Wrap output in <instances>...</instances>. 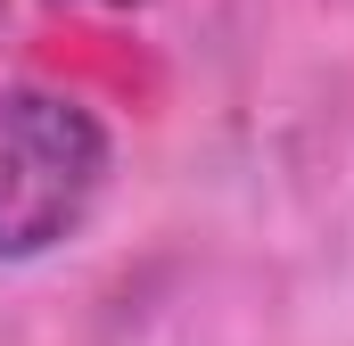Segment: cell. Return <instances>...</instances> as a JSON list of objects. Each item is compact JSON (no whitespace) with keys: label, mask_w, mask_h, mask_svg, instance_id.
I'll return each mask as SVG.
<instances>
[{"label":"cell","mask_w":354,"mask_h":346,"mask_svg":"<svg viewBox=\"0 0 354 346\" xmlns=\"http://www.w3.org/2000/svg\"><path fill=\"white\" fill-rule=\"evenodd\" d=\"M107 190V124L75 91L8 83L0 91V264L66 248Z\"/></svg>","instance_id":"obj_1"},{"label":"cell","mask_w":354,"mask_h":346,"mask_svg":"<svg viewBox=\"0 0 354 346\" xmlns=\"http://www.w3.org/2000/svg\"><path fill=\"white\" fill-rule=\"evenodd\" d=\"M115 8H132V0H115Z\"/></svg>","instance_id":"obj_2"}]
</instances>
